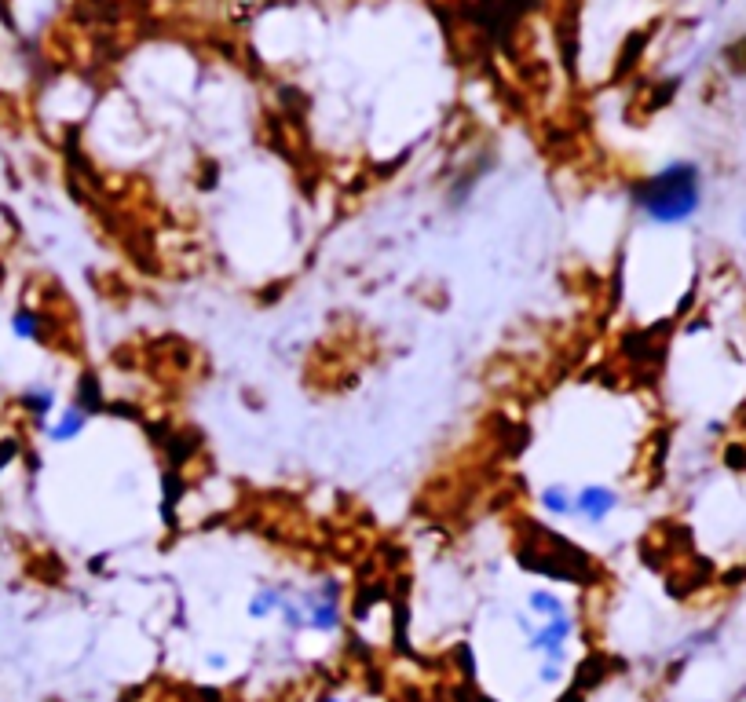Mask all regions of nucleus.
<instances>
[{"mask_svg":"<svg viewBox=\"0 0 746 702\" xmlns=\"http://www.w3.org/2000/svg\"><path fill=\"white\" fill-rule=\"evenodd\" d=\"M699 169L688 161H673L666 169H659L655 176L637 183L633 191V205L637 213H644V220L655 227H681L699 213Z\"/></svg>","mask_w":746,"mask_h":702,"instance_id":"f257e3e1","label":"nucleus"},{"mask_svg":"<svg viewBox=\"0 0 746 702\" xmlns=\"http://www.w3.org/2000/svg\"><path fill=\"white\" fill-rule=\"evenodd\" d=\"M304 604V618H308V633H322V637H333L344 622V611H341V593L337 585H319L311 593L300 596Z\"/></svg>","mask_w":746,"mask_h":702,"instance_id":"f03ea898","label":"nucleus"},{"mask_svg":"<svg viewBox=\"0 0 746 702\" xmlns=\"http://www.w3.org/2000/svg\"><path fill=\"white\" fill-rule=\"evenodd\" d=\"M619 509V490L608 487V483H586V487L575 490V512L571 520H582L589 527H597Z\"/></svg>","mask_w":746,"mask_h":702,"instance_id":"7ed1b4c3","label":"nucleus"},{"mask_svg":"<svg viewBox=\"0 0 746 702\" xmlns=\"http://www.w3.org/2000/svg\"><path fill=\"white\" fill-rule=\"evenodd\" d=\"M85 425H88L85 406H63V410H55V417L48 421V439H52V443H70V439H81Z\"/></svg>","mask_w":746,"mask_h":702,"instance_id":"20e7f679","label":"nucleus"},{"mask_svg":"<svg viewBox=\"0 0 746 702\" xmlns=\"http://www.w3.org/2000/svg\"><path fill=\"white\" fill-rule=\"evenodd\" d=\"M286 585H256V593L249 596L246 604V615L253 618V622H264V618L278 615V607H282V600H286Z\"/></svg>","mask_w":746,"mask_h":702,"instance_id":"39448f33","label":"nucleus"},{"mask_svg":"<svg viewBox=\"0 0 746 702\" xmlns=\"http://www.w3.org/2000/svg\"><path fill=\"white\" fill-rule=\"evenodd\" d=\"M19 406L30 417L44 421V417H52V410H55V388L52 384H26L19 395Z\"/></svg>","mask_w":746,"mask_h":702,"instance_id":"423d86ee","label":"nucleus"},{"mask_svg":"<svg viewBox=\"0 0 746 702\" xmlns=\"http://www.w3.org/2000/svg\"><path fill=\"white\" fill-rule=\"evenodd\" d=\"M527 611L538 618H556V615H567L571 607H567L564 596L553 593L549 585H534L531 593H527Z\"/></svg>","mask_w":746,"mask_h":702,"instance_id":"0eeeda50","label":"nucleus"},{"mask_svg":"<svg viewBox=\"0 0 746 702\" xmlns=\"http://www.w3.org/2000/svg\"><path fill=\"white\" fill-rule=\"evenodd\" d=\"M11 337L22 344H41L44 341V315L33 308H19L11 315Z\"/></svg>","mask_w":746,"mask_h":702,"instance_id":"6e6552de","label":"nucleus"},{"mask_svg":"<svg viewBox=\"0 0 746 702\" xmlns=\"http://www.w3.org/2000/svg\"><path fill=\"white\" fill-rule=\"evenodd\" d=\"M538 501H542V509L549 512L553 520H571V512H575V490L564 487V483H549Z\"/></svg>","mask_w":746,"mask_h":702,"instance_id":"1a4fd4ad","label":"nucleus"},{"mask_svg":"<svg viewBox=\"0 0 746 702\" xmlns=\"http://www.w3.org/2000/svg\"><path fill=\"white\" fill-rule=\"evenodd\" d=\"M205 662H209L213 670H224V666H227V655H220V651H209V655H205Z\"/></svg>","mask_w":746,"mask_h":702,"instance_id":"9d476101","label":"nucleus"},{"mask_svg":"<svg viewBox=\"0 0 746 702\" xmlns=\"http://www.w3.org/2000/svg\"><path fill=\"white\" fill-rule=\"evenodd\" d=\"M319 702H344L341 695H326V699H319Z\"/></svg>","mask_w":746,"mask_h":702,"instance_id":"9b49d317","label":"nucleus"}]
</instances>
